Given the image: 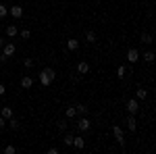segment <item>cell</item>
Masks as SVG:
<instances>
[{
  "label": "cell",
  "instance_id": "26",
  "mask_svg": "<svg viewBox=\"0 0 156 154\" xmlns=\"http://www.w3.org/2000/svg\"><path fill=\"white\" fill-rule=\"evenodd\" d=\"M23 67H25V69H31V67H34V60H31V59H25L23 60Z\"/></svg>",
  "mask_w": 156,
  "mask_h": 154
},
{
  "label": "cell",
  "instance_id": "20",
  "mask_svg": "<svg viewBox=\"0 0 156 154\" xmlns=\"http://www.w3.org/2000/svg\"><path fill=\"white\" fill-rule=\"evenodd\" d=\"M6 15H9V6L6 4H0V19H4Z\"/></svg>",
  "mask_w": 156,
  "mask_h": 154
},
{
  "label": "cell",
  "instance_id": "6",
  "mask_svg": "<svg viewBox=\"0 0 156 154\" xmlns=\"http://www.w3.org/2000/svg\"><path fill=\"white\" fill-rule=\"evenodd\" d=\"M9 13H11V17H15V19H21L23 17V6H11Z\"/></svg>",
  "mask_w": 156,
  "mask_h": 154
},
{
  "label": "cell",
  "instance_id": "27",
  "mask_svg": "<svg viewBox=\"0 0 156 154\" xmlns=\"http://www.w3.org/2000/svg\"><path fill=\"white\" fill-rule=\"evenodd\" d=\"M56 127H58V131H67V123H65V121H58Z\"/></svg>",
  "mask_w": 156,
  "mask_h": 154
},
{
  "label": "cell",
  "instance_id": "30",
  "mask_svg": "<svg viewBox=\"0 0 156 154\" xmlns=\"http://www.w3.org/2000/svg\"><path fill=\"white\" fill-rule=\"evenodd\" d=\"M48 152H50V154H58L60 150H58V148H48Z\"/></svg>",
  "mask_w": 156,
  "mask_h": 154
},
{
  "label": "cell",
  "instance_id": "1",
  "mask_svg": "<svg viewBox=\"0 0 156 154\" xmlns=\"http://www.w3.org/2000/svg\"><path fill=\"white\" fill-rule=\"evenodd\" d=\"M54 77H56L54 69H52V67H44V69H42V73H40V83H42L44 88H48L50 83L54 81Z\"/></svg>",
  "mask_w": 156,
  "mask_h": 154
},
{
  "label": "cell",
  "instance_id": "2",
  "mask_svg": "<svg viewBox=\"0 0 156 154\" xmlns=\"http://www.w3.org/2000/svg\"><path fill=\"white\" fill-rule=\"evenodd\" d=\"M77 127H79V131H90V129H92V121L83 115V117L77 121Z\"/></svg>",
  "mask_w": 156,
  "mask_h": 154
},
{
  "label": "cell",
  "instance_id": "22",
  "mask_svg": "<svg viewBox=\"0 0 156 154\" xmlns=\"http://www.w3.org/2000/svg\"><path fill=\"white\" fill-rule=\"evenodd\" d=\"M19 36L23 38V40H29V38H31V31H29V29H21V31H19Z\"/></svg>",
  "mask_w": 156,
  "mask_h": 154
},
{
  "label": "cell",
  "instance_id": "25",
  "mask_svg": "<svg viewBox=\"0 0 156 154\" xmlns=\"http://www.w3.org/2000/svg\"><path fill=\"white\" fill-rule=\"evenodd\" d=\"M125 73H127V69H125V67L121 65L119 69H117V77H121V79H123V77H125Z\"/></svg>",
  "mask_w": 156,
  "mask_h": 154
},
{
  "label": "cell",
  "instance_id": "24",
  "mask_svg": "<svg viewBox=\"0 0 156 154\" xmlns=\"http://www.w3.org/2000/svg\"><path fill=\"white\" fill-rule=\"evenodd\" d=\"M75 110H77L79 115H87V106H83V104H77V106H75Z\"/></svg>",
  "mask_w": 156,
  "mask_h": 154
},
{
  "label": "cell",
  "instance_id": "19",
  "mask_svg": "<svg viewBox=\"0 0 156 154\" xmlns=\"http://www.w3.org/2000/svg\"><path fill=\"white\" fill-rule=\"evenodd\" d=\"M135 96H137V100H144L146 96H148V92H146L144 88H137V92H135Z\"/></svg>",
  "mask_w": 156,
  "mask_h": 154
},
{
  "label": "cell",
  "instance_id": "33",
  "mask_svg": "<svg viewBox=\"0 0 156 154\" xmlns=\"http://www.w3.org/2000/svg\"><path fill=\"white\" fill-rule=\"evenodd\" d=\"M4 92H6V90H4V85H2V83H0V96L4 94Z\"/></svg>",
  "mask_w": 156,
  "mask_h": 154
},
{
  "label": "cell",
  "instance_id": "12",
  "mask_svg": "<svg viewBox=\"0 0 156 154\" xmlns=\"http://www.w3.org/2000/svg\"><path fill=\"white\" fill-rule=\"evenodd\" d=\"M31 85H34V79H31L29 75H25L23 79H21V88H25V90H29Z\"/></svg>",
  "mask_w": 156,
  "mask_h": 154
},
{
  "label": "cell",
  "instance_id": "28",
  "mask_svg": "<svg viewBox=\"0 0 156 154\" xmlns=\"http://www.w3.org/2000/svg\"><path fill=\"white\" fill-rule=\"evenodd\" d=\"M15 152H17L15 146H6V148H4V154H15Z\"/></svg>",
  "mask_w": 156,
  "mask_h": 154
},
{
  "label": "cell",
  "instance_id": "21",
  "mask_svg": "<svg viewBox=\"0 0 156 154\" xmlns=\"http://www.w3.org/2000/svg\"><path fill=\"white\" fill-rule=\"evenodd\" d=\"M73 138H75V135H73V133H67V135H65V138H62V142L67 144V146H71V144H73Z\"/></svg>",
  "mask_w": 156,
  "mask_h": 154
},
{
  "label": "cell",
  "instance_id": "10",
  "mask_svg": "<svg viewBox=\"0 0 156 154\" xmlns=\"http://www.w3.org/2000/svg\"><path fill=\"white\" fill-rule=\"evenodd\" d=\"M77 73H79V75H85V73H90V65H87L85 60L77 63Z\"/></svg>",
  "mask_w": 156,
  "mask_h": 154
},
{
  "label": "cell",
  "instance_id": "17",
  "mask_svg": "<svg viewBox=\"0 0 156 154\" xmlns=\"http://www.w3.org/2000/svg\"><path fill=\"white\" fill-rule=\"evenodd\" d=\"M65 115H67V119L77 117V110H75V106H67V110H65Z\"/></svg>",
  "mask_w": 156,
  "mask_h": 154
},
{
  "label": "cell",
  "instance_id": "31",
  "mask_svg": "<svg viewBox=\"0 0 156 154\" xmlns=\"http://www.w3.org/2000/svg\"><path fill=\"white\" fill-rule=\"evenodd\" d=\"M9 60V56H4V54H0V63H6Z\"/></svg>",
  "mask_w": 156,
  "mask_h": 154
},
{
  "label": "cell",
  "instance_id": "11",
  "mask_svg": "<svg viewBox=\"0 0 156 154\" xmlns=\"http://www.w3.org/2000/svg\"><path fill=\"white\" fill-rule=\"evenodd\" d=\"M135 127H137V121H135V117H133V115H129V117H127V129H129V131H135Z\"/></svg>",
  "mask_w": 156,
  "mask_h": 154
},
{
  "label": "cell",
  "instance_id": "16",
  "mask_svg": "<svg viewBox=\"0 0 156 154\" xmlns=\"http://www.w3.org/2000/svg\"><path fill=\"white\" fill-rule=\"evenodd\" d=\"M85 40H87L90 44H94V42H96V34H94L92 29H87V31H85Z\"/></svg>",
  "mask_w": 156,
  "mask_h": 154
},
{
  "label": "cell",
  "instance_id": "13",
  "mask_svg": "<svg viewBox=\"0 0 156 154\" xmlns=\"http://www.w3.org/2000/svg\"><path fill=\"white\" fill-rule=\"evenodd\" d=\"M17 34H19V29H17L15 25H9V27H6V36L9 38H15Z\"/></svg>",
  "mask_w": 156,
  "mask_h": 154
},
{
  "label": "cell",
  "instance_id": "32",
  "mask_svg": "<svg viewBox=\"0 0 156 154\" xmlns=\"http://www.w3.org/2000/svg\"><path fill=\"white\" fill-rule=\"evenodd\" d=\"M4 44H6V40H4V38H0V48L4 46Z\"/></svg>",
  "mask_w": 156,
  "mask_h": 154
},
{
  "label": "cell",
  "instance_id": "18",
  "mask_svg": "<svg viewBox=\"0 0 156 154\" xmlns=\"http://www.w3.org/2000/svg\"><path fill=\"white\" fill-rule=\"evenodd\" d=\"M6 125H9L11 129H19V121H17L15 117H11V119H9V121H6Z\"/></svg>",
  "mask_w": 156,
  "mask_h": 154
},
{
  "label": "cell",
  "instance_id": "5",
  "mask_svg": "<svg viewBox=\"0 0 156 154\" xmlns=\"http://www.w3.org/2000/svg\"><path fill=\"white\" fill-rule=\"evenodd\" d=\"M127 60H129V63H137V60H140V50L129 48V50H127Z\"/></svg>",
  "mask_w": 156,
  "mask_h": 154
},
{
  "label": "cell",
  "instance_id": "8",
  "mask_svg": "<svg viewBox=\"0 0 156 154\" xmlns=\"http://www.w3.org/2000/svg\"><path fill=\"white\" fill-rule=\"evenodd\" d=\"M15 50H17L15 44H4V46H2V54H4V56H12Z\"/></svg>",
  "mask_w": 156,
  "mask_h": 154
},
{
  "label": "cell",
  "instance_id": "23",
  "mask_svg": "<svg viewBox=\"0 0 156 154\" xmlns=\"http://www.w3.org/2000/svg\"><path fill=\"white\" fill-rule=\"evenodd\" d=\"M142 42H144V44H152L154 40H152V36H150V34H142Z\"/></svg>",
  "mask_w": 156,
  "mask_h": 154
},
{
  "label": "cell",
  "instance_id": "29",
  "mask_svg": "<svg viewBox=\"0 0 156 154\" xmlns=\"http://www.w3.org/2000/svg\"><path fill=\"white\" fill-rule=\"evenodd\" d=\"M4 127H6V119L0 117V129H4Z\"/></svg>",
  "mask_w": 156,
  "mask_h": 154
},
{
  "label": "cell",
  "instance_id": "15",
  "mask_svg": "<svg viewBox=\"0 0 156 154\" xmlns=\"http://www.w3.org/2000/svg\"><path fill=\"white\" fill-rule=\"evenodd\" d=\"M0 117H4L6 121H9V119L12 117V108H11V106H4V108H2V115H0Z\"/></svg>",
  "mask_w": 156,
  "mask_h": 154
},
{
  "label": "cell",
  "instance_id": "4",
  "mask_svg": "<svg viewBox=\"0 0 156 154\" xmlns=\"http://www.w3.org/2000/svg\"><path fill=\"white\" fill-rule=\"evenodd\" d=\"M112 133H115V140H117V142L123 146V144H125V138H123V129H121L119 125H112Z\"/></svg>",
  "mask_w": 156,
  "mask_h": 154
},
{
  "label": "cell",
  "instance_id": "7",
  "mask_svg": "<svg viewBox=\"0 0 156 154\" xmlns=\"http://www.w3.org/2000/svg\"><path fill=\"white\" fill-rule=\"evenodd\" d=\"M73 148H77V150H83V146H85V140L83 138H79V135H75L73 138V144H71Z\"/></svg>",
  "mask_w": 156,
  "mask_h": 154
},
{
  "label": "cell",
  "instance_id": "3",
  "mask_svg": "<svg viewBox=\"0 0 156 154\" xmlns=\"http://www.w3.org/2000/svg\"><path fill=\"white\" fill-rule=\"evenodd\" d=\"M137 110H140V104H137V100H135V98L127 100V113H129V115H135Z\"/></svg>",
  "mask_w": 156,
  "mask_h": 154
},
{
  "label": "cell",
  "instance_id": "14",
  "mask_svg": "<svg viewBox=\"0 0 156 154\" xmlns=\"http://www.w3.org/2000/svg\"><path fill=\"white\" fill-rule=\"evenodd\" d=\"M140 56H144L146 63H152V60H154V52H152V50H146L144 54H140Z\"/></svg>",
  "mask_w": 156,
  "mask_h": 154
},
{
  "label": "cell",
  "instance_id": "9",
  "mask_svg": "<svg viewBox=\"0 0 156 154\" xmlns=\"http://www.w3.org/2000/svg\"><path fill=\"white\" fill-rule=\"evenodd\" d=\"M67 50H71V52L79 50V42H77L75 38H69V40H67Z\"/></svg>",
  "mask_w": 156,
  "mask_h": 154
}]
</instances>
